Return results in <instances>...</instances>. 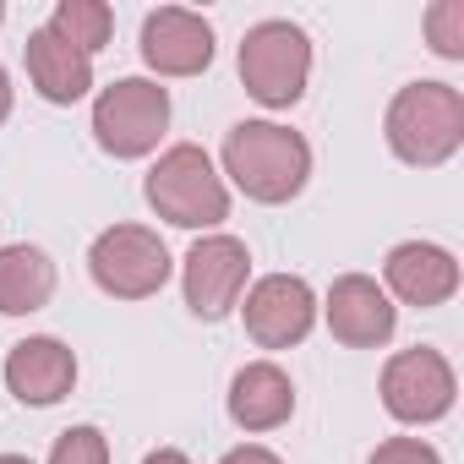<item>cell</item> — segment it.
<instances>
[{
    "mask_svg": "<svg viewBox=\"0 0 464 464\" xmlns=\"http://www.w3.org/2000/svg\"><path fill=\"white\" fill-rule=\"evenodd\" d=\"M224 175L236 180L252 202H290L306 191L312 148L301 131L279 121H241L224 131Z\"/></svg>",
    "mask_w": 464,
    "mask_h": 464,
    "instance_id": "6da1fadb",
    "label": "cell"
},
{
    "mask_svg": "<svg viewBox=\"0 0 464 464\" xmlns=\"http://www.w3.org/2000/svg\"><path fill=\"white\" fill-rule=\"evenodd\" d=\"M382 126H388V148L404 164L437 169L464 142V93L448 88V82H410V88L393 93Z\"/></svg>",
    "mask_w": 464,
    "mask_h": 464,
    "instance_id": "7a4b0ae2",
    "label": "cell"
},
{
    "mask_svg": "<svg viewBox=\"0 0 464 464\" xmlns=\"http://www.w3.org/2000/svg\"><path fill=\"white\" fill-rule=\"evenodd\" d=\"M148 202L159 218L180 224V229H213L229 218V191L213 175V159L197 142H175L159 153V164L148 169Z\"/></svg>",
    "mask_w": 464,
    "mask_h": 464,
    "instance_id": "3957f363",
    "label": "cell"
},
{
    "mask_svg": "<svg viewBox=\"0 0 464 464\" xmlns=\"http://www.w3.org/2000/svg\"><path fill=\"white\" fill-rule=\"evenodd\" d=\"M312 77V39L295 23H257L241 39V82L257 104L268 110H290L306 93Z\"/></svg>",
    "mask_w": 464,
    "mask_h": 464,
    "instance_id": "277c9868",
    "label": "cell"
},
{
    "mask_svg": "<svg viewBox=\"0 0 464 464\" xmlns=\"http://www.w3.org/2000/svg\"><path fill=\"white\" fill-rule=\"evenodd\" d=\"M164 126H169V93L159 82H148V77H121L93 104V137L115 159L153 153L159 137H164Z\"/></svg>",
    "mask_w": 464,
    "mask_h": 464,
    "instance_id": "5b68a950",
    "label": "cell"
},
{
    "mask_svg": "<svg viewBox=\"0 0 464 464\" xmlns=\"http://www.w3.org/2000/svg\"><path fill=\"white\" fill-rule=\"evenodd\" d=\"M88 274L115 301H148L169 279V246L142 224H115V229H104V236L93 241Z\"/></svg>",
    "mask_w": 464,
    "mask_h": 464,
    "instance_id": "8992f818",
    "label": "cell"
},
{
    "mask_svg": "<svg viewBox=\"0 0 464 464\" xmlns=\"http://www.w3.org/2000/svg\"><path fill=\"white\" fill-rule=\"evenodd\" d=\"M453 366L415 344V350H399L388 366H382V410L404 426H426V420H442L453 410Z\"/></svg>",
    "mask_w": 464,
    "mask_h": 464,
    "instance_id": "52a82bcc",
    "label": "cell"
},
{
    "mask_svg": "<svg viewBox=\"0 0 464 464\" xmlns=\"http://www.w3.org/2000/svg\"><path fill=\"white\" fill-rule=\"evenodd\" d=\"M246 274H252L246 241H236V236H202L186 252V306H191V317H202V323L229 317L236 301H241V290H246Z\"/></svg>",
    "mask_w": 464,
    "mask_h": 464,
    "instance_id": "ba28073f",
    "label": "cell"
},
{
    "mask_svg": "<svg viewBox=\"0 0 464 464\" xmlns=\"http://www.w3.org/2000/svg\"><path fill=\"white\" fill-rule=\"evenodd\" d=\"M246 334L263 344V350H290L312 334L317 323V295L306 279L295 274H268L246 290Z\"/></svg>",
    "mask_w": 464,
    "mask_h": 464,
    "instance_id": "9c48e42d",
    "label": "cell"
},
{
    "mask_svg": "<svg viewBox=\"0 0 464 464\" xmlns=\"http://www.w3.org/2000/svg\"><path fill=\"white\" fill-rule=\"evenodd\" d=\"M142 61L159 77H197L213 66V28L186 6H159L142 17Z\"/></svg>",
    "mask_w": 464,
    "mask_h": 464,
    "instance_id": "30bf717a",
    "label": "cell"
},
{
    "mask_svg": "<svg viewBox=\"0 0 464 464\" xmlns=\"http://www.w3.org/2000/svg\"><path fill=\"white\" fill-rule=\"evenodd\" d=\"M393 323H399V312H393V301H388V290L377 279H366V274L334 279V290H328V328H334L339 344L377 350V344L393 339Z\"/></svg>",
    "mask_w": 464,
    "mask_h": 464,
    "instance_id": "8fae6325",
    "label": "cell"
},
{
    "mask_svg": "<svg viewBox=\"0 0 464 464\" xmlns=\"http://www.w3.org/2000/svg\"><path fill=\"white\" fill-rule=\"evenodd\" d=\"M72 382H77V355H72L61 339L34 334V339L12 344V355H6V388H12L23 404H34V410L61 404V399L72 393Z\"/></svg>",
    "mask_w": 464,
    "mask_h": 464,
    "instance_id": "7c38bea8",
    "label": "cell"
},
{
    "mask_svg": "<svg viewBox=\"0 0 464 464\" xmlns=\"http://www.w3.org/2000/svg\"><path fill=\"white\" fill-rule=\"evenodd\" d=\"M382 279H388V290H393L404 306H420V312H426V306L453 301V290H459V263H453V252H442V246H431V241H404V246L388 252Z\"/></svg>",
    "mask_w": 464,
    "mask_h": 464,
    "instance_id": "4fadbf2b",
    "label": "cell"
},
{
    "mask_svg": "<svg viewBox=\"0 0 464 464\" xmlns=\"http://www.w3.org/2000/svg\"><path fill=\"white\" fill-rule=\"evenodd\" d=\"M295 415V382L274 361H252L229 382V420L241 431H274Z\"/></svg>",
    "mask_w": 464,
    "mask_h": 464,
    "instance_id": "5bb4252c",
    "label": "cell"
},
{
    "mask_svg": "<svg viewBox=\"0 0 464 464\" xmlns=\"http://www.w3.org/2000/svg\"><path fill=\"white\" fill-rule=\"evenodd\" d=\"M28 77L50 104H77L93 88V61L82 50H72L66 39H55L50 28L28 34Z\"/></svg>",
    "mask_w": 464,
    "mask_h": 464,
    "instance_id": "9a60e30c",
    "label": "cell"
},
{
    "mask_svg": "<svg viewBox=\"0 0 464 464\" xmlns=\"http://www.w3.org/2000/svg\"><path fill=\"white\" fill-rule=\"evenodd\" d=\"M55 295V263L39 246H0V317L44 312Z\"/></svg>",
    "mask_w": 464,
    "mask_h": 464,
    "instance_id": "2e32d148",
    "label": "cell"
},
{
    "mask_svg": "<svg viewBox=\"0 0 464 464\" xmlns=\"http://www.w3.org/2000/svg\"><path fill=\"white\" fill-rule=\"evenodd\" d=\"M44 28L93 61V50H104V44H110V34H115V12L104 6V0H61L55 17H50Z\"/></svg>",
    "mask_w": 464,
    "mask_h": 464,
    "instance_id": "e0dca14e",
    "label": "cell"
},
{
    "mask_svg": "<svg viewBox=\"0 0 464 464\" xmlns=\"http://www.w3.org/2000/svg\"><path fill=\"white\" fill-rule=\"evenodd\" d=\"M426 34L442 61H464V0H437L426 12Z\"/></svg>",
    "mask_w": 464,
    "mask_h": 464,
    "instance_id": "ac0fdd59",
    "label": "cell"
},
{
    "mask_svg": "<svg viewBox=\"0 0 464 464\" xmlns=\"http://www.w3.org/2000/svg\"><path fill=\"white\" fill-rule=\"evenodd\" d=\"M50 464H110V442H104L99 426H72V431L55 437Z\"/></svg>",
    "mask_w": 464,
    "mask_h": 464,
    "instance_id": "d6986e66",
    "label": "cell"
},
{
    "mask_svg": "<svg viewBox=\"0 0 464 464\" xmlns=\"http://www.w3.org/2000/svg\"><path fill=\"white\" fill-rule=\"evenodd\" d=\"M372 464H442V453L431 442H420V437H388L372 453Z\"/></svg>",
    "mask_w": 464,
    "mask_h": 464,
    "instance_id": "ffe728a7",
    "label": "cell"
},
{
    "mask_svg": "<svg viewBox=\"0 0 464 464\" xmlns=\"http://www.w3.org/2000/svg\"><path fill=\"white\" fill-rule=\"evenodd\" d=\"M218 464H285V459L268 453V448H257V442H246V448H236V453H224Z\"/></svg>",
    "mask_w": 464,
    "mask_h": 464,
    "instance_id": "44dd1931",
    "label": "cell"
},
{
    "mask_svg": "<svg viewBox=\"0 0 464 464\" xmlns=\"http://www.w3.org/2000/svg\"><path fill=\"white\" fill-rule=\"evenodd\" d=\"M142 464H191V459H186L180 448H153V453H148Z\"/></svg>",
    "mask_w": 464,
    "mask_h": 464,
    "instance_id": "7402d4cb",
    "label": "cell"
},
{
    "mask_svg": "<svg viewBox=\"0 0 464 464\" xmlns=\"http://www.w3.org/2000/svg\"><path fill=\"white\" fill-rule=\"evenodd\" d=\"M12 115V77H6V66H0V121Z\"/></svg>",
    "mask_w": 464,
    "mask_h": 464,
    "instance_id": "603a6c76",
    "label": "cell"
},
{
    "mask_svg": "<svg viewBox=\"0 0 464 464\" xmlns=\"http://www.w3.org/2000/svg\"><path fill=\"white\" fill-rule=\"evenodd\" d=\"M0 464H34V459H23V453H0Z\"/></svg>",
    "mask_w": 464,
    "mask_h": 464,
    "instance_id": "cb8c5ba5",
    "label": "cell"
},
{
    "mask_svg": "<svg viewBox=\"0 0 464 464\" xmlns=\"http://www.w3.org/2000/svg\"><path fill=\"white\" fill-rule=\"evenodd\" d=\"M0 23H6V6H0Z\"/></svg>",
    "mask_w": 464,
    "mask_h": 464,
    "instance_id": "d4e9b609",
    "label": "cell"
}]
</instances>
